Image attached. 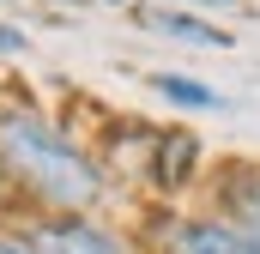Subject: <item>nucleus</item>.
<instances>
[{
    "label": "nucleus",
    "instance_id": "nucleus-2",
    "mask_svg": "<svg viewBox=\"0 0 260 254\" xmlns=\"http://www.w3.org/2000/svg\"><path fill=\"white\" fill-rule=\"evenodd\" d=\"M30 254H133L127 236H115L109 224H97L91 212H49L24 230Z\"/></svg>",
    "mask_w": 260,
    "mask_h": 254
},
{
    "label": "nucleus",
    "instance_id": "nucleus-11",
    "mask_svg": "<svg viewBox=\"0 0 260 254\" xmlns=\"http://www.w3.org/2000/svg\"><path fill=\"white\" fill-rule=\"evenodd\" d=\"M109 6H121V0H109Z\"/></svg>",
    "mask_w": 260,
    "mask_h": 254
},
{
    "label": "nucleus",
    "instance_id": "nucleus-9",
    "mask_svg": "<svg viewBox=\"0 0 260 254\" xmlns=\"http://www.w3.org/2000/svg\"><path fill=\"white\" fill-rule=\"evenodd\" d=\"M0 254H30L24 242H12V236H0Z\"/></svg>",
    "mask_w": 260,
    "mask_h": 254
},
{
    "label": "nucleus",
    "instance_id": "nucleus-4",
    "mask_svg": "<svg viewBox=\"0 0 260 254\" xmlns=\"http://www.w3.org/2000/svg\"><path fill=\"white\" fill-rule=\"evenodd\" d=\"M224 218L242 230L248 254H260V170H230L224 176Z\"/></svg>",
    "mask_w": 260,
    "mask_h": 254
},
{
    "label": "nucleus",
    "instance_id": "nucleus-6",
    "mask_svg": "<svg viewBox=\"0 0 260 254\" xmlns=\"http://www.w3.org/2000/svg\"><path fill=\"white\" fill-rule=\"evenodd\" d=\"M145 24H151V30H164V37H176V43H188V49H230V30H218V24L194 18L188 6H170V12H145Z\"/></svg>",
    "mask_w": 260,
    "mask_h": 254
},
{
    "label": "nucleus",
    "instance_id": "nucleus-7",
    "mask_svg": "<svg viewBox=\"0 0 260 254\" xmlns=\"http://www.w3.org/2000/svg\"><path fill=\"white\" fill-rule=\"evenodd\" d=\"M151 91L170 97V103H182V109H224V97H218L212 85L188 79V73H151Z\"/></svg>",
    "mask_w": 260,
    "mask_h": 254
},
{
    "label": "nucleus",
    "instance_id": "nucleus-8",
    "mask_svg": "<svg viewBox=\"0 0 260 254\" xmlns=\"http://www.w3.org/2000/svg\"><path fill=\"white\" fill-rule=\"evenodd\" d=\"M24 49V30L18 24H0V55H18Z\"/></svg>",
    "mask_w": 260,
    "mask_h": 254
},
{
    "label": "nucleus",
    "instance_id": "nucleus-10",
    "mask_svg": "<svg viewBox=\"0 0 260 254\" xmlns=\"http://www.w3.org/2000/svg\"><path fill=\"white\" fill-rule=\"evenodd\" d=\"M176 6H230V0H176Z\"/></svg>",
    "mask_w": 260,
    "mask_h": 254
},
{
    "label": "nucleus",
    "instance_id": "nucleus-5",
    "mask_svg": "<svg viewBox=\"0 0 260 254\" xmlns=\"http://www.w3.org/2000/svg\"><path fill=\"white\" fill-rule=\"evenodd\" d=\"M194 164H200V139L194 133H164L157 151H151V182L164 194H182L188 176H194Z\"/></svg>",
    "mask_w": 260,
    "mask_h": 254
},
{
    "label": "nucleus",
    "instance_id": "nucleus-3",
    "mask_svg": "<svg viewBox=\"0 0 260 254\" xmlns=\"http://www.w3.org/2000/svg\"><path fill=\"white\" fill-rule=\"evenodd\" d=\"M164 254H248V242L224 212H194L164 224Z\"/></svg>",
    "mask_w": 260,
    "mask_h": 254
},
{
    "label": "nucleus",
    "instance_id": "nucleus-1",
    "mask_svg": "<svg viewBox=\"0 0 260 254\" xmlns=\"http://www.w3.org/2000/svg\"><path fill=\"white\" fill-rule=\"evenodd\" d=\"M0 164L49 212H91L103 200V170L61 127H49L37 109H6L0 115Z\"/></svg>",
    "mask_w": 260,
    "mask_h": 254
}]
</instances>
